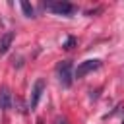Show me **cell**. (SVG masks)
Returning <instances> with one entry per match:
<instances>
[{
    "mask_svg": "<svg viewBox=\"0 0 124 124\" xmlns=\"http://www.w3.org/2000/svg\"><path fill=\"white\" fill-rule=\"evenodd\" d=\"M56 76H58V81L64 85V87H70L72 85V62L70 60H62L58 66H56Z\"/></svg>",
    "mask_w": 124,
    "mask_h": 124,
    "instance_id": "obj_1",
    "label": "cell"
},
{
    "mask_svg": "<svg viewBox=\"0 0 124 124\" xmlns=\"http://www.w3.org/2000/svg\"><path fill=\"white\" fill-rule=\"evenodd\" d=\"M45 8L46 10H50V12H54V14H60V16H70V14H74V4H70V2H64V0H56V2H46L45 4Z\"/></svg>",
    "mask_w": 124,
    "mask_h": 124,
    "instance_id": "obj_2",
    "label": "cell"
},
{
    "mask_svg": "<svg viewBox=\"0 0 124 124\" xmlns=\"http://www.w3.org/2000/svg\"><path fill=\"white\" fill-rule=\"evenodd\" d=\"M97 68H101V60H83V62L78 66V70H76V78L81 79V78H85L89 72H93V70H97Z\"/></svg>",
    "mask_w": 124,
    "mask_h": 124,
    "instance_id": "obj_3",
    "label": "cell"
},
{
    "mask_svg": "<svg viewBox=\"0 0 124 124\" xmlns=\"http://www.w3.org/2000/svg\"><path fill=\"white\" fill-rule=\"evenodd\" d=\"M45 91V81L43 79H37L35 85H33V91H31V99H29V108H35L39 105V99Z\"/></svg>",
    "mask_w": 124,
    "mask_h": 124,
    "instance_id": "obj_4",
    "label": "cell"
},
{
    "mask_svg": "<svg viewBox=\"0 0 124 124\" xmlns=\"http://www.w3.org/2000/svg\"><path fill=\"white\" fill-rule=\"evenodd\" d=\"M0 108L2 110H10L12 108V93H10L8 87L0 89Z\"/></svg>",
    "mask_w": 124,
    "mask_h": 124,
    "instance_id": "obj_5",
    "label": "cell"
},
{
    "mask_svg": "<svg viewBox=\"0 0 124 124\" xmlns=\"http://www.w3.org/2000/svg\"><path fill=\"white\" fill-rule=\"evenodd\" d=\"M12 41H14V33H12V31L4 33V35L0 37V52H6V50L10 48V45H12Z\"/></svg>",
    "mask_w": 124,
    "mask_h": 124,
    "instance_id": "obj_6",
    "label": "cell"
},
{
    "mask_svg": "<svg viewBox=\"0 0 124 124\" xmlns=\"http://www.w3.org/2000/svg\"><path fill=\"white\" fill-rule=\"evenodd\" d=\"M21 8H23V14H25L27 17H33V16H35V12H33V6H31L29 2H25V0H23V2H21Z\"/></svg>",
    "mask_w": 124,
    "mask_h": 124,
    "instance_id": "obj_7",
    "label": "cell"
},
{
    "mask_svg": "<svg viewBox=\"0 0 124 124\" xmlns=\"http://www.w3.org/2000/svg\"><path fill=\"white\" fill-rule=\"evenodd\" d=\"M54 124H68V120H66V118H62V116H58V118L54 120Z\"/></svg>",
    "mask_w": 124,
    "mask_h": 124,
    "instance_id": "obj_8",
    "label": "cell"
},
{
    "mask_svg": "<svg viewBox=\"0 0 124 124\" xmlns=\"http://www.w3.org/2000/svg\"><path fill=\"white\" fill-rule=\"evenodd\" d=\"M72 45H74V39H68V43H66L64 48H72Z\"/></svg>",
    "mask_w": 124,
    "mask_h": 124,
    "instance_id": "obj_9",
    "label": "cell"
}]
</instances>
